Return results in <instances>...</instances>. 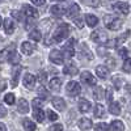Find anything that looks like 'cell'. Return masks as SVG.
I'll return each mask as SVG.
<instances>
[{
	"mask_svg": "<svg viewBox=\"0 0 131 131\" xmlns=\"http://www.w3.org/2000/svg\"><path fill=\"white\" fill-rule=\"evenodd\" d=\"M70 25L68 24H62L57 28V30L54 31V36H52V39L54 42H62L64 39H67L68 36H70Z\"/></svg>",
	"mask_w": 131,
	"mask_h": 131,
	"instance_id": "6da1fadb",
	"label": "cell"
},
{
	"mask_svg": "<svg viewBox=\"0 0 131 131\" xmlns=\"http://www.w3.org/2000/svg\"><path fill=\"white\" fill-rule=\"evenodd\" d=\"M104 23L106 25L107 29H110V30H119L122 28V24H123V21L121 18H118L115 16H112V15H106L104 17Z\"/></svg>",
	"mask_w": 131,
	"mask_h": 131,
	"instance_id": "7a4b0ae2",
	"label": "cell"
},
{
	"mask_svg": "<svg viewBox=\"0 0 131 131\" xmlns=\"http://www.w3.org/2000/svg\"><path fill=\"white\" fill-rule=\"evenodd\" d=\"M91 38H92L93 42L98 43V45H105V43H107V34H106L105 30H101V29L92 31Z\"/></svg>",
	"mask_w": 131,
	"mask_h": 131,
	"instance_id": "3957f363",
	"label": "cell"
},
{
	"mask_svg": "<svg viewBox=\"0 0 131 131\" xmlns=\"http://www.w3.org/2000/svg\"><path fill=\"white\" fill-rule=\"evenodd\" d=\"M50 60L54 63V64H63L64 63V57H63V52L60 50H57V49H54L50 51Z\"/></svg>",
	"mask_w": 131,
	"mask_h": 131,
	"instance_id": "277c9868",
	"label": "cell"
},
{
	"mask_svg": "<svg viewBox=\"0 0 131 131\" xmlns=\"http://www.w3.org/2000/svg\"><path fill=\"white\" fill-rule=\"evenodd\" d=\"M66 91H67V93H68L70 96L75 97V96L80 94L81 86H80V84H79L78 81H70V83L67 84V86H66Z\"/></svg>",
	"mask_w": 131,
	"mask_h": 131,
	"instance_id": "5b68a950",
	"label": "cell"
},
{
	"mask_svg": "<svg viewBox=\"0 0 131 131\" xmlns=\"http://www.w3.org/2000/svg\"><path fill=\"white\" fill-rule=\"evenodd\" d=\"M75 43H76L75 38H71V39L67 41V43H66L64 47H63L64 57H67V58H72L73 57V54H75Z\"/></svg>",
	"mask_w": 131,
	"mask_h": 131,
	"instance_id": "8992f818",
	"label": "cell"
},
{
	"mask_svg": "<svg viewBox=\"0 0 131 131\" xmlns=\"http://www.w3.org/2000/svg\"><path fill=\"white\" fill-rule=\"evenodd\" d=\"M13 52H16V51H15V45L9 46V47H7V49H3L2 51H0V63H4V62L9 60L10 57L13 55Z\"/></svg>",
	"mask_w": 131,
	"mask_h": 131,
	"instance_id": "52a82bcc",
	"label": "cell"
},
{
	"mask_svg": "<svg viewBox=\"0 0 131 131\" xmlns=\"http://www.w3.org/2000/svg\"><path fill=\"white\" fill-rule=\"evenodd\" d=\"M113 9L115 10V12L122 13V15H128V12H130V7L125 2H117V3H114L113 4Z\"/></svg>",
	"mask_w": 131,
	"mask_h": 131,
	"instance_id": "ba28073f",
	"label": "cell"
},
{
	"mask_svg": "<svg viewBox=\"0 0 131 131\" xmlns=\"http://www.w3.org/2000/svg\"><path fill=\"white\" fill-rule=\"evenodd\" d=\"M80 79H81V81L84 83V84H86V85H96V78L91 73V72H88V71H85V72H83L81 75H80Z\"/></svg>",
	"mask_w": 131,
	"mask_h": 131,
	"instance_id": "9c48e42d",
	"label": "cell"
},
{
	"mask_svg": "<svg viewBox=\"0 0 131 131\" xmlns=\"http://www.w3.org/2000/svg\"><path fill=\"white\" fill-rule=\"evenodd\" d=\"M23 12H24V15H25L26 17H29V18H37V17H38V10H37L34 7L28 5V4L23 5Z\"/></svg>",
	"mask_w": 131,
	"mask_h": 131,
	"instance_id": "30bf717a",
	"label": "cell"
},
{
	"mask_svg": "<svg viewBox=\"0 0 131 131\" xmlns=\"http://www.w3.org/2000/svg\"><path fill=\"white\" fill-rule=\"evenodd\" d=\"M36 80H37L36 76H33L31 73H25L24 79H23V83L28 89H33L36 86Z\"/></svg>",
	"mask_w": 131,
	"mask_h": 131,
	"instance_id": "8fae6325",
	"label": "cell"
},
{
	"mask_svg": "<svg viewBox=\"0 0 131 131\" xmlns=\"http://www.w3.org/2000/svg\"><path fill=\"white\" fill-rule=\"evenodd\" d=\"M79 57H80L81 59L92 60V59H93V54L91 52V50L88 49V46L81 45V47H80V51H79Z\"/></svg>",
	"mask_w": 131,
	"mask_h": 131,
	"instance_id": "7c38bea8",
	"label": "cell"
},
{
	"mask_svg": "<svg viewBox=\"0 0 131 131\" xmlns=\"http://www.w3.org/2000/svg\"><path fill=\"white\" fill-rule=\"evenodd\" d=\"M79 13H80V7L78 4H72L67 10H66V15H67L68 18H76Z\"/></svg>",
	"mask_w": 131,
	"mask_h": 131,
	"instance_id": "4fadbf2b",
	"label": "cell"
},
{
	"mask_svg": "<svg viewBox=\"0 0 131 131\" xmlns=\"http://www.w3.org/2000/svg\"><path fill=\"white\" fill-rule=\"evenodd\" d=\"M17 110L21 114L29 113V104H28V101L25 100V98H20V100H18V102H17Z\"/></svg>",
	"mask_w": 131,
	"mask_h": 131,
	"instance_id": "5bb4252c",
	"label": "cell"
},
{
	"mask_svg": "<svg viewBox=\"0 0 131 131\" xmlns=\"http://www.w3.org/2000/svg\"><path fill=\"white\" fill-rule=\"evenodd\" d=\"M51 104H52V106L57 109V110H64L66 109V102H64V100L63 98H60V97H54L52 100H51Z\"/></svg>",
	"mask_w": 131,
	"mask_h": 131,
	"instance_id": "9a60e30c",
	"label": "cell"
},
{
	"mask_svg": "<svg viewBox=\"0 0 131 131\" xmlns=\"http://www.w3.org/2000/svg\"><path fill=\"white\" fill-rule=\"evenodd\" d=\"M50 12H51V15H52L54 17H62V16L66 13V9H64L62 5L55 4V5H52V7H51Z\"/></svg>",
	"mask_w": 131,
	"mask_h": 131,
	"instance_id": "2e32d148",
	"label": "cell"
},
{
	"mask_svg": "<svg viewBox=\"0 0 131 131\" xmlns=\"http://www.w3.org/2000/svg\"><path fill=\"white\" fill-rule=\"evenodd\" d=\"M96 73H97L98 78H101V79H106L107 76H109V68L106 67V66L100 64V66H97V67H96Z\"/></svg>",
	"mask_w": 131,
	"mask_h": 131,
	"instance_id": "e0dca14e",
	"label": "cell"
},
{
	"mask_svg": "<svg viewBox=\"0 0 131 131\" xmlns=\"http://www.w3.org/2000/svg\"><path fill=\"white\" fill-rule=\"evenodd\" d=\"M16 26H15V23L12 18H5L4 20V30L7 34H12V33L15 31Z\"/></svg>",
	"mask_w": 131,
	"mask_h": 131,
	"instance_id": "ac0fdd59",
	"label": "cell"
},
{
	"mask_svg": "<svg viewBox=\"0 0 131 131\" xmlns=\"http://www.w3.org/2000/svg\"><path fill=\"white\" fill-rule=\"evenodd\" d=\"M128 36H130V30L125 31L123 34H121L118 38H115L113 43H109V45H110V46H119V45H122V43H123V42H125V41L128 38Z\"/></svg>",
	"mask_w": 131,
	"mask_h": 131,
	"instance_id": "d6986e66",
	"label": "cell"
},
{
	"mask_svg": "<svg viewBox=\"0 0 131 131\" xmlns=\"http://www.w3.org/2000/svg\"><path fill=\"white\" fill-rule=\"evenodd\" d=\"M33 51H34V47L30 42H23L21 43V52L25 54V55H31Z\"/></svg>",
	"mask_w": 131,
	"mask_h": 131,
	"instance_id": "ffe728a7",
	"label": "cell"
},
{
	"mask_svg": "<svg viewBox=\"0 0 131 131\" xmlns=\"http://www.w3.org/2000/svg\"><path fill=\"white\" fill-rule=\"evenodd\" d=\"M79 72V70H78V67L73 64V63H70V64H67V66H64V68H63V73H66V75H76Z\"/></svg>",
	"mask_w": 131,
	"mask_h": 131,
	"instance_id": "44dd1931",
	"label": "cell"
},
{
	"mask_svg": "<svg viewBox=\"0 0 131 131\" xmlns=\"http://www.w3.org/2000/svg\"><path fill=\"white\" fill-rule=\"evenodd\" d=\"M20 73H21V68L20 67H16L13 71H12V80H10V85L13 86H17L18 84V79H20Z\"/></svg>",
	"mask_w": 131,
	"mask_h": 131,
	"instance_id": "7402d4cb",
	"label": "cell"
},
{
	"mask_svg": "<svg viewBox=\"0 0 131 131\" xmlns=\"http://www.w3.org/2000/svg\"><path fill=\"white\" fill-rule=\"evenodd\" d=\"M89 109H91V102L86 98H81L79 101V110L81 113H86V112H89Z\"/></svg>",
	"mask_w": 131,
	"mask_h": 131,
	"instance_id": "603a6c76",
	"label": "cell"
},
{
	"mask_svg": "<svg viewBox=\"0 0 131 131\" xmlns=\"http://www.w3.org/2000/svg\"><path fill=\"white\" fill-rule=\"evenodd\" d=\"M23 126H24L25 131H36V128H37L36 123L33 122L31 119H29V118L23 119Z\"/></svg>",
	"mask_w": 131,
	"mask_h": 131,
	"instance_id": "cb8c5ba5",
	"label": "cell"
},
{
	"mask_svg": "<svg viewBox=\"0 0 131 131\" xmlns=\"http://www.w3.org/2000/svg\"><path fill=\"white\" fill-rule=\"evenodd\" d=\"M50 85V89L52 91H59L60 89V86H62V79L60 78H52L49 83Z\"/></svg>",
	"mask_w": 131,
	"mask_h": 131,
	"instance_id": "d4e9b609",
	"label": "cell"
},
{
	"mask_svg": "<svg viewBox=\"0 0 131 131\" xmlns=\"http://www.w3.org/2000/svg\"><path fill=\"white\" fill-rule=\"evenodd\" d=\"M78 125H79V127H80L81 130H89V128H92V126H93V123H92V121H91L89 118H81Z\"/></svg>",
	"mask_w": 131,
	"mask_h": 131,
	"instance_id": "484cf974",
	"label": "cell"
},
{
	"mask_svg": "<svg viewBox=\"0 0 131 131\" xmlns=\"http://www.w3.org/2000/svg\"><path fill=\"white\" fill-rule=\"evenodd\" d=\"M110 131H123L125 130V125H123V122L122 121H118V119H115V121H113L112 122V125H110Z\"/></svg>",
	"mask_w": 131,
	"mask_h": 131,
	"instance_id": "4316f807",
	"label": "cell"
},
{
	"mask_svg": "<svg viewBox=\"0 0 131 131\" xmlns=\"http://www.w3.org/2000/svg\"><path fill=\"white\" fill-rule=\"evenodd\" d=\"M85 23H86L88 26L93 28V26H96L98 24V18L94 15H85Z\"/></svg>",
	"mask_w": 131,
	"mask_h": 131,
	"instance_id": "83f0119b",
	"label": "cell"
},
{
	"mask_svg": "<svg viewBox=\"0 0 131 131\" xmlns=\"http://www.w3.org/2000/svg\"><path fill=\"white\" fill-rule=\"evenodd\" d=\"M93 114H94L96 118L104 117V114H105V107H104L101 104H96V106H94V109H93Z\"/></svg>",
	"mask_w": 131,
	"mask_h": 131,
	"instance_id": "f1b7e54d",
	"label": "cell"
},
{
	"mask_svg": "<svg viewBox=\"0 0 131 131\" xmlns=\"http://www.w3.org/2000/svg\"><path fill=\"white\" fill-rule=\"evenodd\" d=\"M109 112H110L112 114H114V115H119L121 114V105H119L118 102H112L110 106H109Z\"/></svg>",
	"mask_w": 131,
	"mask_h": 131,
	"instance_id": "f546056e",
	"label": "cell"
},
{
	"mask_svg": "<svg viewBox=\"0 0 131 131\" xmlns=\"http://www.w3.org/2000/svg\"><path fill=\"white\" fill-rule=\"evenodd\" d=\"M93 97L96 98V100H102V98L105 97L104 88H101V86H96L94 91H93Z\"/></svg>",
	"mask_w": 131,
	"mask_h": 131,
	"instance_id": "4dcf8cb0",
	"label": "cell"
},
{
	"mask_svg": "<svg viewBox=\"0 0 131 131\" xmlns=\"http://www.w3.org/2000/svg\"><path fill=\"white\" fill-rule=\"evenodd\" d=\"M33 115H34L36 121L37 122H43V119H45V113H43L42 109H33Z\"/></svg>",
	"mask_w": 131,
	"mask_h": 131,
	"instance_id": "1f68e13d",
	"label": "cell"
},
{
	"mask_svg": "<svg viewBox=\"0 0 131 131\" xmlns=\"http://www.w3.org/2000/svg\"><path fill=\"white\" fill-rule=\"evenodd\" d=\"M29 38L33 39V41H36V42H39L42 39V34H41V31L34 29V30H31L30 31V34H29Z\"/></svg>",
	"mask_w": 131,
	"mask_h": 131,
	"instance_id": "d6a6232c",
	"label": "cell"
},
{
	"mask_svg": "<svg viewBox=\"0 0 131 131\" xmlns=\"http://www.w3.org/2000/svg\"><path fill=\"white\" fill-rule=\"evenodd\" d=\"M4 101H5V104H8V105H13V104L16 102L15 94H13V93H7V94L4 96Z\"/></svg>",
	"mask_w": 131,
	"mask_h": 131,
	"instance_id": "836d02e7",
	"label": "cell"
},
{
	"mask_svg": "<svg viewBox=\"0 0 131 131\" xmlns=\"http://www.w3.org/2000/svg\"><path fill=\"white\" fill-rule=\"evenodd\" d=\"M113 84L117 89H121L122 88V84H123V79L121 78V76H114L113 78Z\"/></svg>",
	"mask_w": 131,
	"mask_h": 131,
	"instance_id": "e575fe53",
	"label": "cell"
},
{
	"mask_svg": "<svg viewBox=\"0 0 131 131\" xmlns=\"http://www.w3.org/2000/svg\"><path fill=\"white\" fill-rule=\"evenodd\" d=\"M43 104H45V101L42 98H34L33 100V109H42Z\"/></svg>",
	"mask_w": 131,
	"mask_h": 131,
	"instance_id": "d590c367",
	"label": "cell"
},
{
	"mask_svg": "<svg viewBox=\"0 0 131 131\" xmlns=\"http://www.w3.org/2000/svg\"><path fill=\"white\" fill-rule=\"evenodd\" d=\"M123 71L127 72V73H131V58H126L125 59V63H123Z\"/></svg>",
	"mask_w": 131,
	"mask_h": 131,
	"instance_id": "8d00e7d4",
	"label": "cell"
},
{
	"mask_svg": "<svg viewBox=\"0 0 131 131\" xmlns=\"http://www.w3.org/2000/svg\"><path fill=\"white\" fill-rule=\"evenodd\" d=\"M83 3L89 5V7H93V8H97L98 5H100L101 0H83Z\"/></svg>",
	"mask_w": 131,
	"mask_h": 131,
	"instance_id": "74e56055",
	"label": "cell"
},
{
	"mask_svg": "<svg viewBox=\"0 0 131 131\" xmlns=\"http://www.w3.org/2000/svg\"><path fill=\"white\" fill-rule=\"evenodd\" d=\"M38 80H39V83H45L46 80H47V73L45 72V71H39L38 72Z\"/></svg>",
	"mask_w": 131,
	"mask_h": 131,
	"instance_id": "f35d334b",
	"label": "cell"
},
{
	"mask_svg": "<svg viewBox=\"0 0 131 131\" xmlns=\"http://www.w3.org/2000/svg\"><path fill=\"white\" fill-rule=\"evenodd\" d=\"M96 131H109V126L106 125V123H98L97 126H96Z\"/></svg>",
	"mask_w": 131,
	"mask_h": 131,
	"instance_id": "ab89813d",
	"label": "cell"
},
{
	"mask_svg": "<svg viewBox=\"0 0 131 131\" xmlns=\"http://www.w3.org/2000/svg\"><path fill=\"white\" fill-rule=\"evenodd\" d=\"M47 117H49L50 121H52V122L58 119V114H57V113H54L52 110H47Z\"/></svg>",
	"mask_w": 131,
	"mask_h": 131,
	"instance_id": "60d3db41",
	"label": "cell"
},
{
	"mask_svg": "<svg viewBox=\"0 0 131 131\" xmlns=\"http://www.w3.org/2000/svg\"><path fill=\"white\" fill-rule=\"evenodd\" d=\"M9 62L12 63V64H17L18 62H20V55H17L16 52H13V55L10 57V59H9Z\"/></svg>",
	"mask_w": 131,
	"mask_h": 131,
	"instance_id": "b9f144b4",
	"label": "cell"
},
{
	"mask_svg": "<svg viewBox=\"0 0 131 131\" xmlns=\"http://www.w3.org/2000/svg\"><path fill=\"white\" fill-rule=\"evenodd\" d=\"M38 94H39V97H43V98L49 97V92H47L45 88H39V89H38Z\"/></svg>",
	"mask_w": 131,
	"mask_h": 131,
	"instance_id": "7bdbcfd3",
	"label": "cell"
},
{
	"mask_svg": "<svg viewBox=\"0 0 131 131\" xmlns=\"http://www.w3.org/2000/svg\"><path fill=\"white\" fill-rule=\"evenodd\" d=\"M12 16H13L17 21H21V20H23V15H21L18 10H12Z\"/></svg>",
	"mask_w": 131,
	"mask_h": 131,
	"instance_id": "ee69618b",
	"label": "cell"
},
{
	"mask_svg": "<svg viewBox=\"0 0 131 131\" xmlns=\"http://www.w3.org/2000/svg\"><path fill=\"white\" fill-rule=\"evenodd\" d=\"M118 55L119 57H122V58H127V49H119L118 50Z\"/></svg>",
	"mask_w": 131,
	"mask_h": 131,
	"instance_id": "f6af8a7d",
	"label": "cell"
},
{
	"mask_svg": "<svg viewBox=\"0 0 131 131\" xmlns=\"http://www.w3.org/2000/svg\"><path fill=\"white\" fill-rule=\"evenodd\" d=\"M31 3L34 5H37V7H41V5L46 4V0H31Z\"/></svg>",
	"mask_w": 131,
	"mask_h": 131,
	"instance_id": "bcb514c9",
	"label": "cell"
},
{
	"mask_svg": "<svg viewBox=\"0 0 131 131\" xmlns=\"http://www.w3.org/2000/svg\"><path fill=\"white\" fill-rule=\"evenodd\" d=\"M5 115H7V109L4 105L0 104V117H5Z\"/></svg>",
	"mask_w": 131,
	"mask_h": 131,
	"instance_id": "7dc6e473",
	"label": "cell"
},
{
	"mask_svg": "<svg viewBox=\"0 0 131 131\" xmlns=\"http://www.w3.org/2000/svg\"><path fill=\"white\" fill-rule=\"evenodd\" d=\"M50 131H63V126L62 125H54Z\"/></svg>",
	"mask_w": 131,
	"mask_h": 131,
	"instance_id": "c3c4849f",
	"label": "cell"
},
{
	"mask_svg": "<svg viewBox=\"0 0 131 131\" xmlns=\"http://www.w3.org/2000/svg\"><path fill=\"white\" fill-rule=\"evenodd\" d=\"M73 20H75V24L78 25V28H80V29H81V28H83V21H81V20H79L78 17L73 18Z\"/></svg>",
	"mask_w": 131,
	"mask_h": 131,
	"instance_id": "681fc988",
	"label": "cell"
},
{
	"mask_svg": "<svg viewBox=\"0 0 131 131\" xmlns=\"http://www.w3.org/2000/svg\"><path fill=\"white\" fill-rule=\"evenodd\" d=\"M0 131H7V127L4 123H0Z\"/></svg>",
	"mask_w": 131,
	"mask_h": 131,
	"instance_id": "f907efd6",
	"label": "cell"
},
{
	"mask_svg": "<svg viewBox=\"0 0 131 131\" xmlns=\"http://www.w3.org/2000/svg\"><path fill=\"white\" fill-rule=\"evenodd\" d=\"M126 91H127L128 93H131V84H127V85H126Z\"/></svg>",
	"mask_w": 131,
	"mask_h": 131,
	"instance_id": "816d5d0a",
	"label": "cell"
},
{
	"mask_svg": "<svg viewBox=\"0 0 131 131\" xmlns=\"http://www.w3.org/2000/svg\"><path fill=\"white\" fill-rule=\"evenodd\" d=\"M2 23H3V20H2V16H0V28H2Z\"/></svg>",
	"mask_w": 131,
	"mask_h": 131,
	"instance_id": "f5cc1de1",
	"label": "cell"
},
{
	"mask_svg": "<svg viewBox=\"0 0 131 131\" xmlns=\"http://www.w3.org/2000/svg\"><path fill=\"white\" fill-rule=\"evenodd\" d=\"M128 110H130V113H131V104L128 105Z\"/></svg>",
	"mask_w": 131,
	"mask_h": 131,
	"instance_id": "db71d44e",
	"label": "cell"
},
{
	"mask_svg": "<svg viewBox=\"0 0 131 131\" xmlns=\"http://www.w3.org/2000/svg\"><path fill=\"white\" fill-rule=\"evenodd\" d=\"M58 2H64V0H58Z\"/></svg>",
	"mask_w": 131,
	"mask_h": 131,
	"instance_id": "11a10c76",
	"label": "cell"
},
{
	"mask_svg": "<svg viewBox=\"0 0 131 131\" xmlns=\"http://www.w3.org/2000/svg\"><path fill=\"white\" fill-rule=\"evenodd\" d=\"M2 2H3V0H2Z\"/></svg>",
	"mask_w": 131,
	"mask_h": 131,
	"instance_id": "9f6ffc18",
	"label": "cell"
}]
</instances>
